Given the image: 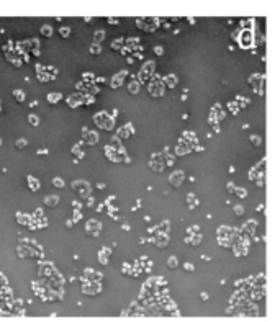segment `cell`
Returning <instances> with one entry per match:
<instances>
[{"instance_id": "obj_1", "label": "cell", "mask_w": 280, "mask_h": 322, "mask_svg": "<svg viewBox=\"0 0 280 322\" xmlns=\"http://www.w3.org/2000/svg\"><path fill=\"white\" fill-rule=\"evenodd\" d=\"M95 123H98L102 128H107V129H108V128H112V124H113L112 119H110V118H107L105 115H103V113H102V115H98V116H95Z\"/></svg>"}, {"instance_id": "obj_2", "label": "cell", "mask_w": 280, "mask_h": 322, "mask_svg": "<svg viewBox=\"0 0 280 322\" xmlns=\"http://www.w3.org/2000/svg\"><path fill=\"white\" fill-rule=\"evenodd\" d=\"M58 201V198H48V203H49V206H53V203H56Z\"/></svg>"}, {"instance_id": "obj_3", "label": "cell", "mask_w": 280, "mask_h": 322, "mask_svg": "<svg viewBox=\"0 0 280 322\" xmlns=\"http://www.w3.org/2000/svg\"><path fill=\"white\" fill-rule=\"evenodd\" d=\"M54 185H59V186H61V185H62V181H61V180H54Z\"/></svg>"}]
</instances>
